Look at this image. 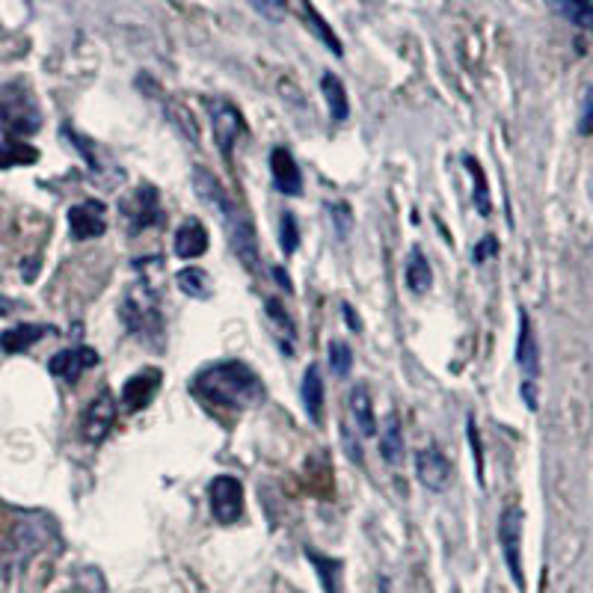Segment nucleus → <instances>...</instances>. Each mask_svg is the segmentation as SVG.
<instances>
[{
  "instance_id": "nucleus-1",
  "label": "nucleus",
  "mask_w": 593,
  "mask_h": 593,
  "mask_svg": "<svg viewBox=\"0 0 593 593\" xmlns=\"http://www.w3.org/2000/svg\"><path fill=\"white\" fill-rule=\"evenodd\" d=\"M193 395L220 410H255L264 401V386L250 365L229 360L196 374Z\"/></svg>"
},
{
  "instance_id": "nucleus-2",
  "label": "nucleus",
  "mask_w": 593,
  "mask_h": 593,
  "mask_svg": "<svg viewBox=\"0 0 593 593\" xmlns=\"http://www.w3.org/2000/svg\"><path fill=\"white\" fill-rule=\"evenodd\" d=\"M193 187H196L202 202H208L214 212L220 214L223 229L229 235L231 250L241 259L243 267L252 273L259 271V267H262V255H259V243H255V229H252L250 217L229 199V193L223 191V184L217 182L208 170H202V167L193 170Z\"/></svg>"
},
{
  "instance_id": "nucleus-3",
  "label": "nucleus",
  "mask_w": 593,
  "mask_h": 593,
  "mask_svg": "<svg viewBox=\"0 0 593 593\" xmlns=\"http://www.w3.org/2000/svg\"><path fill=\"white\" fill-rule=\"evenodd\" d=\"M42 128V111L36 104V95L27 83L12 81L0 87V132L21 140L31 137Z\"/></svg>"
},
{
  "instance_id": "nucleus-4",
  "label": "nucleus",
  "mask_w": 593,
  "mask_h": 593,
  "mask_svg": "<svg viewBox=\"0 0 593 593\" xmlns=\"http://www.w3.org/2000/svg\"><path fill=\"white\" fill-rule=\"evenodd\" d=\"M499 544H502L504 563L513 575V584L525 591V570H523V511L516 504H508L499 520Z\"/></svg>"
},
{
  "instance_id": "nucleus-5",
  "label": "nucleus",
  "mask_w": 593,
  "mask_h": 593,
  "mask_svg": "<svg viewBox=\"0 0 593 593\" xmlns=\"http://www.w3.org/2000/svg\"><path fill=\"white\" fill-rule=\"evenodd\" d=\"M208 116H212V132L214 140L220 146L226 155L235 149V142L241 140L247 134V122H243V113L226 99H208Z\"/></svg>"
},
{
  "instance_id": "nucleus-6",
  "label": "nucleus",
  "mask_w": 593,
  "mask_h": 593,
  "mask_svg": "<svg viewBox=\"0 0 593 593\" xmlns=\"http://www.w3.org/2000/svg\"><path fill=\"white\" fill-rule=\"evenodd\" d=\"M208 502H212L214 520L220 525H235L243 513V487L238 478L220 475L208 487Z\"/></svg>"
},
{
  "instance_id": "nucleus-7",
  "label": "nucleus",
  "mask_w": 593,
  "mask_h": 593,
  "mask_svg": "<svg viewBox=\"0 0 593 593\" xmlns=\"http://www.w3.org/2000/svg\"><path fill=\"white\" fill-rule=\"evenodd\" d=\"M146 292H149V288H132L128 300L122 306L128 330L137 332V335H155V332H161V312H158V306H155V297Z\"/></svg>"
},
{
  "instance_id": "nucleus-8",
  "label": "nucleus",
  "mask_w": 593,
  "mask_h": 593,
  "mask_svg": "<svg viewBox=\"0 0 593 593\" xmlns=\"http://www.w3.org/2000/svg\"><path fill=\"white\" fill-rule=\"evenodd\" d=\"M113 422H116V398L111 392H101L83 412V440L92 445L104 443L113 431Z\"/></svg>"
},
{
  "instance_id": "nucleus-9",
  "label": "nucleus",
  "mask_w": 593,
  "mask_h": 593,
  "mask_svg": "<svg viewBox=\"0 0 593 593\" xmlns=\"http://www.w3.org/2000/svg\"><path fill=\"white\" fill-rule=\"evenodd\" d=\"M69 229L75 241H92L101 238L107 231V220H104V205L95 199L78 202L69 212Z\"/></svg>"
},
{
  "instance_id": "nucleus-10",
  "label": "nucleus",
  "mask_w": 593,
  "mask_h": 593,
  "mask_svg": "<svg viewBox=\"0 0 593 593\" xmlns=\"http://www.w3.org/2000/svg\"><path fill=\"white\" fill-rule=\"evenodd\" d=\"M415 478L424 490L443 493L448 481H452V463L445 460V454L440 448H424L415 457Z\"/></svg>"
},
{
  "instance_id": "nucleus-11",
  "label": "nucleus",
  "mask_w": 593,
  "mask_h": 593,
  "mask_svg": "<svg viewBox=\"0 0 593 593\" xmlns=\"http://www.w3.org/2000/svg\"><path fill=\"white\" fill-rule=\"evenodd\" d=\"M92 365H99V353L92 351V347H66L60 351L54 360H50V374L62 383H78L81 380V374Z\"/></svg>"
},
{
  "instance_id": "nucleus-12",
  "label": "nucleus",
  "mask_w": 593,
  "mask_h": 593,
  "mask_svg": "<svg viewBox=\"0 0 593 593\" xmlns=\"http://www.w3.org/2000/svg\"><path fill=\"white\" fill-rule=\"evenodd\" d=\"M271 172H273V184L282 196H300L303 193V175L300 167L294 161V155L285 146H276L271 151Z\"/></svg>"
},
{
  "instance_id": "nucleus-13",
  "label": "nucleus",
  "mask_w": 593,
  "mask_h": 593,
  "mask_svg": "<svg viewBox=\"0 0 593 593\" xmlns=\"http://www.w3.org/2000/svg\"><path fill=\"white\" fill-rule=\"evenodd\" d=\"M122 212L132 217L134 231H140L142 226H155V223H161V212H158V191L142 187V191L134 193L132 199H125Z\"/></svg>"
},
{
  "instance_id": "nucleus-14",
  "label": "nucleus",
  "mask_w": 593,
  "mask_h": 593,
  "mask_svg": "<svg viewBox=\"0 0 593 593\" xmlns=\"http://www.w3.org/2000/svg\"><path fill=\"white\" fill-rule=\"evenodd\" d=\"M205 250H208V229L196 217H187L175 231V255L179 259H199Z\"/></svg>"
},
{
  "instance_id": "nucleus-15",
  "label": "nucleus",
  "mask_w": 593,
  "mask_h": 593,
  "mask_svg": "<svg viewBox=\"0 0 593 593\" xmlns=\"http://www.w3.org/2000/svg\"><path fill=\"white\" fill-rule=\"evenodd\" d=\"M300 401L306 415L312 419V424L323 422V380L321 368L318 365H309L300 380Z\"/></svg>"
},
{
  "instance_id": "nucleus-16",
  "label": "nucleus",
  "mask_w": 593,
  "mask_h": 593,
  "mask_svg": "<svg viewBox=\"0 0 593 593\" xmlns=\"http://www.w3.org/2000/svg\"><path fill=\"white\" fill-rule=\"evenodd\" d=\"M347 403H351L353 422L360 427L363 436H377V419H374V401H372V389L365 383H356L347 395Z\"/></svg>"
},
{
  "instance_id": "nucleus-17",
  "label": "nucleus",
  "mask_w": 593,
  "mask_h": 593,
  "mask_svg": "<svg viewBox=\"0 0 593 593\" xmlns=\"http://www.w3.org/2000/svg\"><path fill=\"white\" fill-rule=\"evenodd\" d=\"M158 383H161V374L158 372H140L137 377H132L128 386H125V392H122L125 407L132 412L146 410L151 403V398H155V392H158Z\"/></svg>"
},
{
  "instance_id": "nucleus-18",
  "label": "nucleus",
  "mask_w": 593,
  "mask_h": 593,
  "mask_svg": "<svg viewBox=\"0 0 593 593\" xmlns=\"http://www.w3.org/2000/svg\"><path fill=\"white\" fill-rule=\"evenodd\" d=\"M516 363L528 377L540 372V351H537V339H534L532 318L520 312V339H516Z\"/></svg>"
},
{
  "instance_id": "nucleus-19",
  "label": "nucleus",
  "mask_w": 593,
  "mask_h": 593,
  "mask_svg": "<svg viewBox=\"0 0 593 593\" xmlns=\"http://www.w3.org/2000/svg\"><path fill=\"white\" fill-rule=\"evenodd\" d=\"M380 436V454L383 460L389 463V466H401L403 457H407V445H403V433H401V422H398V415H386V422L377 431Z\"/></svg>"
},
{
  "instance_id": "nucleus-20",
  "label": "nucleus",
  "mask_w": 593,
  "mask_h": 593,
  "mask_svg": "<svg viewBox=\"0 0 593 593\" xmlns=\"http://www.w3.org/2000/svg\"><path fill=\"white\" fill-rule=\"evenodd\" d=\"M544 3L555 15L575 24L579 31L593 33V3H588V0H544Z\"/></svg>"
},
{
  "instance_id": "nucleus-21",
  "label": "nucleus",
  "mask_w": 593,
  "mask_h": 593,
  "mask_svg": "<svg viewBox=\"0 0 593 593\" xmlns=\"http://www.w3.org/2000/svg\"><path fill=\"white\" fill-rule=\"evenodd\" d=\"M45 332H50L48 327H39V323H19V327H12L0 335V351L7 353H24L27 347L39 342Z\"/></svg>"
},
{
  "instance_id": "nucleus-22",
  "label": "nucleus",
  "mask_w": 593,
  "mask_h": 593,
  "mask_svg": "<svg viewBox=\"0 0 593 593\" xmlns=\"http://www.w3.org/2000/svg\"><path fill=\"white\" fill-rule=\"evenodd\" d=\"M321 92L323 101H327V111H330L332 122H344L351 116V104H347V90H344V83L327 71L321 78Z\"/></svg>"
},
{
  "instance_id": "nucleus-23",
  "label": "nucleus",
  "mask_w": 593,
  "mask_h": 593,
  "mask_svg": "<svg viewBox=\"0 0 593 593\" xmlns=\"http://www.w3.org/2000/svg\"><path fill=\"white\" fill-rule=\"evenodd\" d=\"M433 285V271L427 255L422 250L410 252V262H407V288L412 294H427Z\"/></svg>"
},
{
  "instance_id": "nucleus-24",
  "label": "nucleus",
  "mask_w": 593,
  "mask_h": 593,
  "mask_svg": "<svg viewBox=\"0 0 593 593\" xmlns=\"http://www.w3.org/2000/svg\"><path fill=\"white\" fill-rule=\"evenodd\" d=\"M39 161V151L21 140H3L0 142V170H10V167H27V163Z\"/></svg>"
},
{
  "instance_id": "nucleus-25",
  "label": "nucleus",
  "mask_w": 593,
  "mask_h": 593,
  "mask_svg": "<svg viewBox=\"0 0 593 593\" xmlns=\"http://www.w3.org/2000/svg\"><path fill=\"white\" fill-rule=\"evenodd\" d=\"M300 7H303V15H306V24L312 27L315 36H318V39H321L323 45L335 54V57H342V42H339V36L330 31V24L318 15V10H315L309 0H300Z\"/></svg>"
},
{
  "instance_id": "nucleus-26",
  "label": "nucleus",
  "mask_w": 593,
  "mask_h": 593,
  "mask_svg": "<svg viewBox=\"0 0 593 593\" xmlns=\"http://www.w3.org/2000/svg\"><path fill=\"white\" fill-rule=\"evenodd\" d=\"M175 282H179V288H182L187 297H196V300H202V297H208V294H212V280H208L205 271H199V267H184Z\"/></svg>"
},
{
  "instance_id": "nucleus-27",
  "label": "nucleus",
  "mask_w": 593,
  "mask_h": 593,
  "mask_svg": "<svg viewBox=\"0 0 593 593\" xmlns=\"http://www.w3.org/2000/svg\"><path fill=\"white\" fill-rule=\"evenodd\" d=\"M267 315H271V321L276 323V339H280V342L285 344V353H288V351H292V342H294L292 318L285 315V309H282L280 300H267Z\"/></svg>"
},
{
  "instance_id": "nucleus-28",
  "label": "nucleus",
  "mask_w": 593,
  "mask_h": 593,
  "mask_svg": "<svg viewBox=\"0 0 593 593\" xmlns=\"http://www.w3.org/2000/svg\"><path fill=\"white\" fill-rule=\"evenodd\" d=\"M312 563L321 573V582L327 588V593H339V575H342V561H332V558H321V555L309 552Z\"/></svg>"
},
{
  "instance_id": "nucleus-29",
  "label": "nucleus",
  "mask_w": 593,
  "mask_h": 593,
  "mask_svg": "<svg viewBox=\"0 0 593 593\" xmlns=\"http://www.w3.org/2000/svg\"><path fill=\"white\" fill-rule=\"evenodd\" d=\"M330 368L335 377H347L353 368V351L347 342H330Z\"/></svg>"
},
{
  "instance_id": "nucleus-30",
  "label": "nucleus",
  "mask_w": 593,
  "mask_h": 593,
  "mask_svg": "<svg viewBox=\"0 0 593 593\" xmlns=\"http://www.w3.org/2000/svg\"><path fill=\"white\" fill-rule=\"evenodd\" d=\"M466 167L472 170V179H475V205H478V212L487 217V214H490V191H487V182H483V170L478 167L475 158H466Z\"/></svg>"
},
{
  "instance_id": "nucleus-31",
  "label": "nucleus",
  "mask_w": 593,
  "mask_h": 593,
  "mask_svg": "<svg viewBox=\"0 0 593 593\" xmlns=\"http://www.w3.org/2000/svg\"><path fill=\"white\" fill-rule=\"evenodd\" d=\"M250 7L259 12L262 19L273 21V24L288 15V3H285V0H250Z\"/></svg>"
},
{
  "instance_id": "nucleus-32",
  "label": "nucleus",
  "mask_w": 593,
  "mask_h": 593,
  "mask_svg": "<svg viewBox=\"0 0 593 593\" xmlns=\"http://www.w3.org/2000/svg\"><path fill=\"white\" fill-rule=\"evenodd\" d=\"M280 238H282V250L292 255V252L297 250V243H300V231H297V223H294L292 214H282Z\"/></svg>"
},
{
  "instance_id": "nucleus-33",
  "label": "nucleus",
  "mask_w": 593,
  "mask_h": 593,
  "mask_svg": "<svg viewBox=\"0 0 593 593\" xmlns=\"http://www.w3.org/2000/svg\"><path fill=\"white\" fill-rule=\"evenodd\" d=\"M469 443H472L475 466H478V481L483 483V452H481V440H478V427H475V419H469Z\"/></svg>"
},
{
  "instance_id": "nucleus-34",
  "label": "nucleus",
  "mask_w": 593,
  "mask_h": 593,
  "mask_svg": "<svg viewBox=\"0 0 593 593\" xmlns=\"http://www.w3.org/2000/svg\"><path fill=\"white\" fill-rule=\"evenodd\" d=\"M579 132L593 134V90L588 92V99H584V116H582V125H579Z\"/></svg>"
},
{
  "instance_id": "nucleus-35",
  "label": "nucleus",
  "mask_w": 593,
  "mask_h": 593,
  "mask_svg": "<svg viewBox=\"0 0 593 593\" xmlns=\"http://www.w3.org/2000/svg\"><path fill=\"white\" fill-rule=\"evenodd\" d=\"M493 252H495V238H483L478 252H475V262H483V259H487V255H493Z\"/></svg>"
},
{
  "instance_id": "nucleus-36",
  "label": "nucleus",
  "mask_w": 593,
  "mask_h": 593,
  "mask_svg": "<svg viewBox=\"0 0 593 593\" xmlns=\"http://www.w3.org/2000/svg\"><path fill=\"white\" fill-rule=\"evenodd\" d=\"M344 448H351V457L353 463H360L363 460V452H360V445H356V440H353V433L344 427Z\"/></svg>"
},
{
  "instance_id": "nucleus-37",
  "label": "nucleus",
  "mask_w": 593,
  "mask_h": 593,
  "mask_svg": "<svg viewBox=\"0 0 593 593\" xmlns=\"http://www.w3.org/2000/svg\"><path fill=\"white\" fill-rule=\"evenodd\" d=\"M523 398H525V403H528V410L537 412V395H534V383L532 380L523 383Z\"/></svg>"
},
{
  "instance_id": "nucleus-38",
  "label": "nucleus",
  "mask_w": 593,
  "mask_h": 593,
  "mask_svg": "<svg viewBox=\"0 0 593 593\" xmlns=\"http://www.w3.org/2000/svg\"><path fill=\"white\" fill-rule=\"evenodd\" d=\"M342 312H344V323H351V330H363V323H360V318H356V312H353V306H347V303H344L342 306Z\"/></svg>"
},
{
  "instance_id": "nucleus-39",
  "label": "nucleus",
  "mask_w": 593,
  "mask_h": 593,
  "mask_svg": "<svg viewBox=\"0 0 593 593\" xmlns=\"http://www.w3.org/2000/svg\"><path fill=\"white\" fill-rule=\"evenodd\" d=\"M10 312H12V300H7V297L0 294V318H3V315H10Z\"/></svg>"
}]
</instances>
